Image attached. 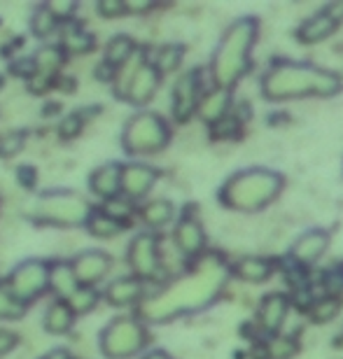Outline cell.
Segmentation results:
<instances>
[{"label": "cell", "instance_id": "cell-1", "mask_svg": "<svg viewBox=\"0 0 343 359\" xmlns=\"http://www.w3.org/2000/svg\"><path fill=\"white\" fill-rule=\"evenodd\" d=\"M166 142V126L163 121L149 114L133 119L126 131L128 152H154V147H161Z\"/></svg>", "mask_w": 343, "mask_h": 359}, {"label": "cell", "instance_id": "cell-2", "mask_svg": "<svg viewBox=\"0 0 343 359\" xmlns=\"http://www.w3.org/2000/svg\"><path fill=\"white\" fill-rule=\"evenodd\" d=\"M47 273L45 266H38V264H26L24 269H19L14 273L12 287H14V297L19 301H28L31 297H35L38 292L45 290L47 283Z\"/></svg>", "mask_w": 343, "mask_h": 359}, {"label": "cell", "instance_id": "cell-3", "mask_svg": "<svg viewBox=\"0 0 343 359\" xmlns=\"http://www.w3.org/2000/svg\"><path fill=\"white\" fill-rule=\"evenodd\" d=\"M108 334L119 336L112 346L105 348L110 353V357H128V353H135V350L145 343V339H142V332L128 320H121V322H117V325H112Z\"/></svg>", "mask_w": 343, "mask_h": 359}, {"label": "cell", "instance_id": "cell-4", "mask_svg": "<svg viewBox=\"0 0 343 359\" xmlns=\"http://www.w3.org/2000/svg\"><path fill=\"white\" fill-rule=\"evenodd\" d=\"M110 269V259L103 252H84L80 259H75L73 276L77 285H91L98 283V278H103V273Z\"/></svg>", "mask_w": 343, "mask_h": 359}, {"label": "cell", "instance_id": "cell-5", "mask_svg": "<svg viewBox=\"0 0 343 359\" xmlns=\"http://www.w3.org/2000/svg\"><path fill=\"white\" fill-rule=\"evenodd\" d=\"M131 264L142 276H149L156 266V255H154V241L149 236H140L131 248Z\"/></svg>", "mask_w": 343, "mask_h": 359}, {"label": "cell", "instance_id": "cell-6", "mask_svg": "<svg viewBox=\"0 0 343 359\" xmlns=\"http://www.w3.org/2000/svg\"><path fill=\"white\" fill-rule=\"evenodd\" d=\"M154 173L145 166H131L128 170L121 173V187L126 189L128 196H142L149 184H152Z\"/></svg>", "mask_w": 343, "mask_h": 359}, {"label": "cell", "instance_id": "cell-7", "mask_svg": "<svg viewBox=\"0 0 343 359\" xmlns=\"http://www.w3.org/2000/svg\"><path fill=\"white\" fill-rule=\"evenodd\" d=\"M119 184H121L119 166H105L101 170H96L94 177H91V189L103 198H112L114 194H117Z\"/></svg>", "mask_w": 343, "mask_h": 359}, {"label": "cell", "instance_id": "cell-8", "mask_svg": "<svg viewBox=\"0 0 343 359\" xmlns=\"http://www.w3.org/2000/svg\"><path fill=\"white\" fill-rule=\"evenodd\" d=\"M196 73H189L184 80L177 82L175 87V112L177 117L184 119L189 114V110L196 103Z\"/></svg>", "mask_w": 343, "mask_h": 359}, {"label": "cell", "instance_id": "cell-9", "mask_svg": "<svg viewBox=\"0 0 343 359\" xmlns=\"http://www.w3.org/2000/svg\"><path fill=\"white\" fill-rule=\"evenodd\" d=\"M156 87V70L149 66H142L135 70L133 82H131V93H135L133 100H147L152 96V91Z\"/></svg>", "mask_w": 343, "mask_h": 359}, {"label": "cell", "instance_id": "cell-10", "mask_svg": "<svg viewBox=\"0 0 343 359\" xmlns=\"http://www.w3.org/2000/svg\"><path fill=\"white\" fill-rule=\"evenodd\" d=\"M138 294H140L138 280H117L114 285H110L108 299L117 306H126V304H131V301L138 299Z\"/></svg>", "mask_w": 343, "mask_h": 359}, {"label": "cell", "instance_id": "cell-11", "mask_svg": "<svg viewBox=\"0 0 343 359\" xmlns=\"http://www.w3.org/2000/svg\"><path fill=\"white\" fill-rule=\"evenodd\" d=\"M73 311L66 306V304H54L52 308L47 311V320H45V327L49 329V332L54 334H61L66 332V329L73 325Z\"/></svg>", "mask_w": 343, "mask_h": 359}, {"label": "cell", "instance_id": "cell-12", "mask_svg": "<svg viewBox=\"0 0 343 359\" xmlns=\"http://www.w3.org/2000/svg\"><path fill=\"white\" fill-rule=\"evenodd\" d=\"M201 229H199L196 224H191V222H184V224L177 229V245L182 248V252H196L199 248H201Z\"/></svg>", "mask_w": 343, "mask_h": 359}, {"label": "cell", "instance_id": "cell-13", "mask_svg": "<svg viewBox=\"0 0 343 359\" xmlns=\"http://www.w3.org/2000/svg\"><path fill=\"white\" fill-rule=\"evenodd\" d=\"M332 26H334L332 17H316V19H311L309 24L302 28V40H306V42L323 40L325 35L332 31Z\"/></svg>", "mask_w": 343, "mask_h": 359}, {"label": "cell", "instance_id": "cell-14", "mask_svg": "<svg viewBox=\"0 0 343 359\" xmlns=\"http://www.w3.org/2000/svg\"><path fill=\"white\" fill-rule=\"evenodd\" d=\"M133 52V45L131 40L126 38V35H119V38H114L108 47V63L110 66H119V63H124L128 56Z\"/></svg>", "mask_w": 343, "mask_h": 359}, {"label": "cell", "instance_id": "cell-15", "mask_svg": "<svg viewBox=\"0 0 343 359\" xmlns=\"http://www.w3.org/2000/svg\"><path fill=\"white\" fill-rule=\"evenodd\" d=\"M121 231V224L117 219H112L110 215H105V212H101V215H94L91 217V233H96V236H114V233H119Z\"/></svg>", "mask_w": 343, "mask_h": 359}, {"label": "cell", "instance_id": "cell-16", "mask_svg": "<svg viewBox=\"0 0 343 359\" xmlns=\"http://www.w3.org/2000/svg\"><path fill=\"white\" fill-rule=\"evenodd\" d=\"M96 304V294L89 290V287H77L70 297V306H73V313H87L91 311Z\"/></svg>", "mask_w": 343, "mask_h": 359}, {"label": "cell", "instance_id": "cell-17", "mask_svg": "<svg viewBox=\"0 0 343 359\" xmlns=\"http://www.w3.org/2000/svg\"><path fill=\"white\" fill-rule=\"evenodd\" d=\"M283 313H285V304L281 301V297H269L267 306H264V322L276 329L278 325H281Z\"/></svg>", "mask_w": 343, "mask_h": 359}, {"label": "cell", "instance_id": "cell-18", "mask_svg": "<svg viewBox=\"0 0 343 359\" xmlns=\"http://www.w3.org/2000/svg\"><path fill=\"white\" fill-rule=\"evenodd\" d=\"M24 313V304L10 292L0 290V318H17Z\"/></svg>", "mask_w": 343, "mask_h": 359}, {"label": "cell", "instance_id": "cell-19", "mask_svg": "<svg viewBox=\"0 0 343 359\" xmlns=\"http://www.w3.org/2000/svg\"><path fill=\"white\" fill-rule=\"evenodd\" d=\"M170 205L168 203H161V201H156V203H152L145 210V219L149 222V224H163V222H168L170 217Z\"/></svg>", "mask_w": 343, "mask_h": 359}, {"label": "cell", "instance_id": "cell-20", "mask_svg": "<svg viewBox=\"0 0 343 359\" xmlns=\"http://www.w3.org/2000/svg\"><path fill=\"white\" fill-rule=\"evenodd\" d=\"M33 28H35V33H40V35H47V33H52L54 28H56V17L49 10H42L38 17H35L33 21Z\"/></svg>", "mask_w": 343, "mask_h": 359}, {"label": "cell", "instance_id": "cell-21", "mask_svg": "<svg viewBox=\"0 0 343 359\" xmlns=\"http://www.w3.org/2000/svg\"><path fill=\"white\" fill-rule=\"evenodd\" d=\"M59 56H61L59 49H56V47H47V49H42V52L38 54V59H35V66L54 70L56 66H59V61H61Z\"/></svg>", "mask_w": 343, "mask_h": 359}, {"label": "cell", "instance_id": "cell-22", "mask_svg": "<svg viewBox=\"0 0 343 359\" xmlns=\"http://www.w3.org/2000/svg\"><path fill=\"white\" fill-rule=\"evenodd\" d=\"M241 273H243L246 278H250V280H262V278H267L269 266H267L264 262H253V259H248L246 264H243Z\"/></svg>", "mask_w": 343, "mask_h": 359}, {"label": "cell", "instance_id": "cell-23", "mask_svg": "<svg viewBox=\"0 0 343 359\" xmlns=\"http://www.w3.org/2000/svg\"><path fill=\"white\" fill-rule=\"evenodd\" d=\"M21 142H24V138H21L19 133H10V135H5V138L0 140V154H5V156L14 154V152H17V149H21Z\"/></svg>", "mask_w": 343, "mask_h": 359}, {"label": "cell", "instance_id": "cell-24", "mask_svg": "<svg viewBox=\"0 0 343 359\" xmlns=\"http://www.w3.org/2000/svg\"><path fill=\"white\" fill-rule=\"evenodd\" d=\"M163 56H159V68L161 70H170L177 66V61H180V49L177 47H166L161 52Z\"/></svg>", "mask_w": 343, "mask_h": 359}, {"label": "cell", "instance_id": "cell-25", "mask_svg": "<svg viewBox=\"0 0 343 359\" xmlns=\"http://www.w3.org/2000/svg\"><path fill=\"white\" fill-rule=\"evenodd\" d=\"M77 128H80V119H77V114H73V117H68L66 121H63L61 131H63V135H75Z\"/></svg>", "mask_w": 343, "mask_h": 359}, {"label": "cell", "instance_id": "cell-26", "mask_svg": "<svg viewBox=\"0 0 343 359\" xmlns=\"http://www.w3.org/2000/svg\"><path fill=\"white\" fill-rule=\"evenodd\" d=\"M334 311H337V304L330 306V301H323V304H320V308L316 311V318L318 320H327L330 315H334Z\"/></svg>", "mask_w": 343, "mask_h": 359}, {"label": "cell", "instance_id": "cell-27", "mask_svg": "<svg viewBox=\"0 0 343 359\" xmlns=\"http://www.w3.org/2000/svg\"><path fill=\"white\" fill-rule=\"evenodd\" d=\"M14 343H17L14 334H0V355L7 353L10 348H14Z\"/></svg>", "mask_w": 343, "mask_h": 359}, {"label": "cell", "instance_id": "cell-28", "mask_svg": "<svg viewBox=\"0 0 343 359\" xmlns=\"http://www.w3.org/2000/svg\"><path fill=\"white\" fill-rule=\"evenodd\" d=\"M121 10H124V7H121V5H101V12L103 14H119Z\"/></svg>", "mask_w": 343, "mask_h": 359}, {"label": "cell", "instance_id": "cell-29", "mask_svg": "<svg viewBox=\"0 0 343 359\" xmlns=\"http://www.w3.org/2000/svg\"><path fill=\"white\" fill-rule=\"evenodd\" d=\"M49 359H68V357H66V353H52Z\"/></svg>", "mask_w": 343, "mask_h": 359}, {"label": "cell", "instance_id": "cell-30", "mask_svg": "<svg viewBox=\"0 0 343 359\" xmlns=\"http://www.w3.org/2000/svg\"><path fill=\"white\" fill-rule=\"evenodd\" d=\"M147 359H168V357H163L161 353H154V355H149Z\"/></svg>", "mask_w": 343, "mask_h": 359}]
</instances>
